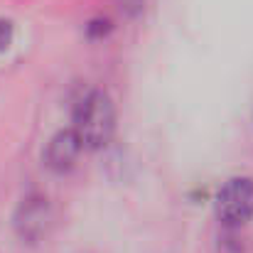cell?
Listing matches in <instances>:
<instances>
[{
	"label": "cell",
	"mask_w": 253,
	"mask_h": 253,
	"mask_svg": "<svg viewBox=\"0 0 253 253\" xmlns=\"http://www.w3.org/2000/svg\"><path fill=\"white\" fill-rule=\"evenodd\" d=\"M84 148H103L116 130V108L106 91L91 88L74 106V128Z\"/></svg>",
	"instance_id": "cell-1"
},
{
	"label": "cell",
	"mask_w": 253,
	"mask_h": 253,
	"mask_svg": "<svg viewBox=\"0 0 253 253\" xmlns=\"http://www.w3.org/2000/svg\"><path fill=\"white\" fill-rule=\"evenodd\" d=\"M216 216L226 229H241L253 216V179L231 177L216 194Z\"/></svg>",
	"instance_id": "cell-2"
},
{
	"label": "cell",
	"mask_w": 253,
	"mask_h": 253,
	"mask_svg": "<svg viewBox=\"0 0 253 253\" xmlns=\"http://www.w3.org/2000/svg\"><path fill=\"white\" fill-rule=\"evenodd\" d=\"M82 140L74 130H59L49 143H47V150H44V163L47 168L54 169V172H67V169L74 168L79 153H82Z\"/></svg>",
	"instance_id": "cell-3"
},
{
	"label": "cell",
	"mask_w": 253,
	"mask_h": 253,
	"mask_svg": "<svg viewBox=\"0 0 253 253\" xmlns=\"http://www.w3.org/2000/svg\"><path fill=\"white\" fill-rule=\"evenodd\" d=\"M17 226H20V234L27 236V239L37 236L44 229V204H42V199H27L22 204V216H20Z\"/></svg>",
	"instance_id": "cell-4"
},
{
	"label": "cell",
	"mask_w": 253,
	"mask_h": 253,
	"mask_svg": "<svg viewBox=\"0 0 253 253\" xmlns=\"http://www.w3.org/2000/svg\"><path fill=\"white\" fill-rule=\"evenodd\" d=\"M10 42H12V25L7 20H0V52L7 49Z\"/></svg>",
	"instance_id": "cell-5"
}]
</instances>
